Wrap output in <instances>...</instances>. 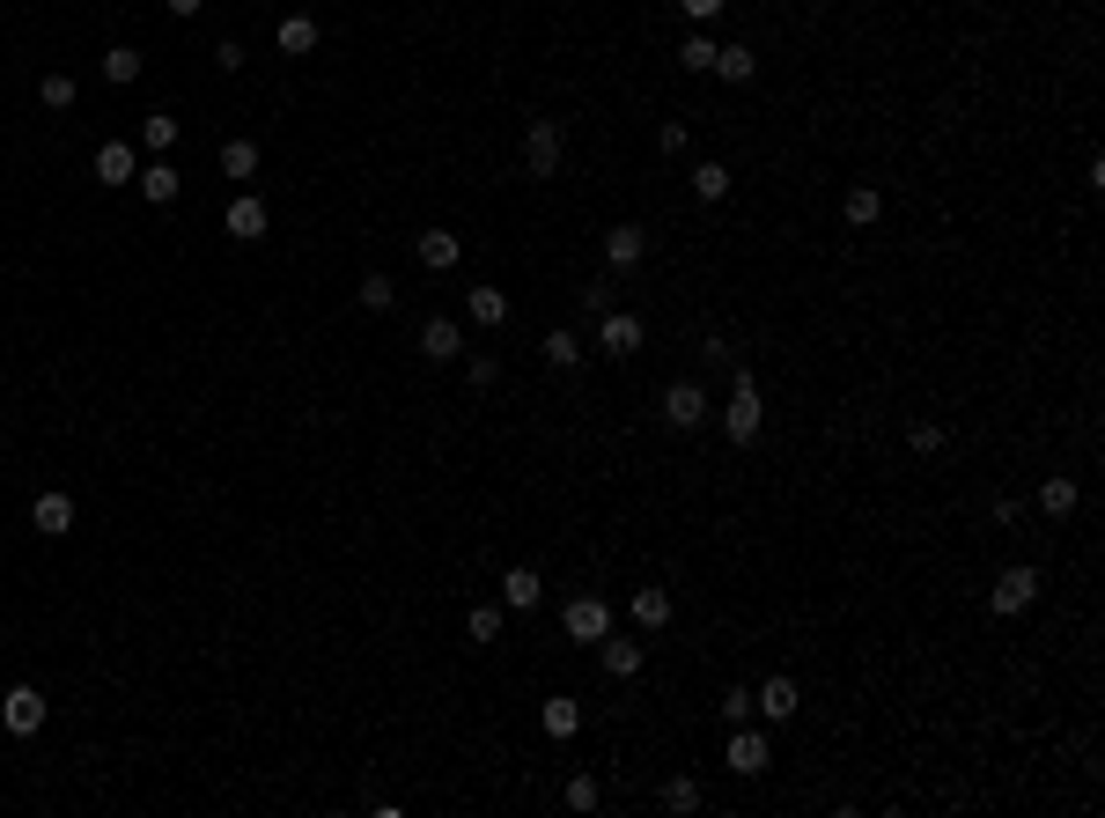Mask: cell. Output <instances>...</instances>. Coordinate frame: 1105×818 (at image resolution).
I'll return each instance as SVG.
<instances>
[{"mask_svg":"<svg viewBox=\"0 0 1105 818\" xmlns=\"http://www.w3.org/2000/svg\"><path fill=\"white\" fill-rule=\"evenodd\" d=\"M722 435H730L737 450H752L766 435V398H760V376L744 369V362H730V406H722Z\"/></svg>","mask_w":1105,"mask_h":818,"instance_id":"6da1fadb","label":"cell"},{"mask_svg":"<svg viewBox=\"0 0 1105 818\" xmlns=\"http://www.w3.org/2000/svg\"><path fill=\"white\" fill-rule=\"evenodd\" d=\"M656 413H663V428L693 435V428L708 421V384H700V376H678V384L663 391V406H656Z\"/></svg>","mask_w":1105,"mask_h":818,"instance_id":"7a4b0ae2","label":"cell"},{"mask_svg":"<svg viewBox=\"0 0 1105 818\" xmlns=\"http://www.w3.org/2000/svg\"><path fill=\"white\" fill-rule=\"evenodd\" d=\"M561 155H567L561 119H531V125H523V170H531V177H553V170H561Z\"/></svg>","mask_w":1105,"mask_h":818,"instance_id":"3957f363","label":"cell"},{"mask_svg":"<svg viewBox=\"0 0 1105 818\" xmlns=\"http://www.w3.org/2000/svg\"><path fill=\"white\" fill-rule=\"evenodd\" d=\"M1031 597H1039V568H1025V561H1017V568L995 575V590H987V612H995V620H1017V612H1031Z\"/></svg>","mask_w":1105,"mask_h":818,"instance_id":"277c9868","label":"cell"},{"mask_svg":"<svg viewBox=\"0 0 1105 818\" xmlns=\"http://www.w3.org/2000/svg\"><path fill=\"white\" fill-rule=\"evenodd\" d=\"M561 634L567 642H605V634H612V605H605V597H567Z\"/></svg>","mask_w":1105,"mask_h":818,"instance_id":"5b68a950","label":"cell"},{"mask_svg":"<svg viewBox=\"0 0 1105 818\" xmlns=\"http://www.w3.org/2000/svg\"><path fill=\"white\" fill-rule=\"evenodd\" d=\"M0 730H8V738H37V730H45V694H37V686H8V694H0Z\"/></svg>","mask_w":1105,"mask_h":818,"instance_id":"8992f818","label":"cell"},{"mask_svg":"<svg viewBox=\"0 0 1105 818\" xmlns=\"http://www.w3.org/2000/svg\"><path fill=\"white\" fill-rule=\"evenodd\" d=\"M722 767H730V774H766V767H774V744H766V730L737 722L730 744H722Z\"/></svg>","mask_w":1105,"mask_h":818,"instance_id":"52a82bcc","label":"cell"},{"mask_svg":"<svg viewBox=\"0 0 1105 818\" xmlns=\"http://www.w3.org/2000/svg\"><path fill=\"white\" fill-rule=\"evenodd\" d=\"M641 258H649V229H641V222H612V229H605V266H612V273H634Z\"/></svg>","mask_w":1105,"mask_h":818,"instance_id":"ba28073f","label":"cell"},{"mask_svg":"<svg viewBox=\"0 0 1105 818\" xmlns=\"http://www.w3.org/2000/svg\"><path fill=\"white\" fill-rule=\"evenodd\" d=\"M221 229H229L236 244H258V236H266V229H273L266 199H258V192H236V199H229V214H221Z\"/></svg>","mask_w":1105,"mask_h":818,"instance_id":"9c48e42d","label":"cell"},{"mask_svg":"<svg viewBox=\"0 0 1105 818\" xmlns=\"http://www.w3.org/2000/svg\"><path fill=\"white\" fill-rule=\"evenodd\" d=\"M641 340H649V324H641L634 310H605V318H597V354H634Z\"/></svg>","mask_w":1105,"mask_h":818,"instance_id":"30bf717a","label":"cell"},{"mask_svg":"<svg viewBox=\"0 0 1105 818\" xmlns=\"http://www.w3.org/2000/svg\"><path fill=\"white\" fill-rule=\"evenodd\" d=\"M89 170H97V185H133V177H141V155H133V141H103V148L89 155Z\"/></svg>","mask_w":1105,"mask_h":818,"instance_id":"8fae6325","label":"cell"},{"mask_svg":"<svg viewBox=\"0 0 1105 818\" xmlns=\"http://www.w3.org/2000/svg\"><path fill=\"white\" fill-rule=\"evenodd\" d=\"M465 354V324L457 318H428L420 324V362H457Z\"/></svg>","mask_w":1105,"mask_h":818,"instance_id":"7c38bea8","label":"cell"},{"mask_svg":"<svg viewBox=\"0 0 1105 818\" xmlns=\"http://www.w3.org/2000/svg\"><path fill=\"white\" fill-rule=\"evenodd\" d=\"M597 664L612 671V678H634V671L649 664V649H641L634 634H605V642H597Z\"/></svg>","mask_w":1105,"mask_h":818,"instance_id":"4fadbf2b","label":"cell"},{"mask_svg":"<svg viewBox=\"0 0 1105 818\" xmlns=\"http://www.w3.org/2000/svg\"><path fill=\"white\" fill-rule=\"evenodd\" d=\"M30 523H37L45 539H67V531H74V501L59 495V487H45V495L30 501Z\"/></svg>","mask_w":1105,"mask_h":818,"instance_id":"5bb4252c","label":"cell"},{"mask_svg":"<svg viewBox=\"0 0 1105 818\" xmlns=\"http://www.w3.org/2000/svg\"><path fill=\"white\" fill-rule=\"evenodd\" d=\"M318 37H324L318 15H280V30H273V45L288 52V59H310V52H318Z\"/></svg>","mask_w":1105,"mask_h":818,"instance_id":"9a60e30c","label":"cell"},{"mask_svg":"<svg viewBox=\"0 0 1105 818\" xmlns=\"http://www.w3.org/2000/svg\"><path fill=\"white\" fill-rule=\"evenodd\" d=\"M715 81H730V89H744V81L760 75V52L752 45H715V67H708Z\"/></svg>","mask_w":1105,"mask_h":818,"instance_id":"2e32d148","label":"cell"},{"mask_svg":"<svg viewBox=\"0 0 1105 818\" xmlns=\"http://www.w3.org/2000/svg\"><path fill=\"white\" fill-rule=\"evenodd\" d=\"M752 708H760L766 722H788V716H796V678H782V671H774L766 686H752Z\"/></svg>","mask_w":1105,"mask_h":818,"instance_id":"e0dca14e","label":"cell"},{"mask_svg":"<svg viewBox=\"0 0 1105 818\" xmlns=\"http://www.w3.org/2000/svg\"><path fill=\"white\" fill-rule=\"evenodd\" d=\"M539 597H545L539 568H509L501 575V605H509V612H539Z\"/></svg>","mask_w":1105,"mask_h":818,"instance_id":"ac0fdd59","label":"cell"},{"mask_svg":"<svg viewBox=\"0 0 1105 818\" xmlns=\"http://www.w3.org/2000/svg\"><path fill=\"white\" fill-rule=\"evenodd\" d=\"M627 620H634L641 634L671 627V590H634V597H627Z\"/></svg>","mask_w":1105,"mask_h":818,"instance_id":"d6986e66","label":"cell"},{"mask_svg":"<svg viewBox=\"0 0 1105 818\" xmlns=\"http://www.w3.org/2000/svg\"><path fill=\"white\" fill-rule=\"evenodd\" d=\"M539 354H545V369H575V362H583V332H575V324H553L539 340Z\"/></svg>","mask_w":1105,"mask_h":818,"instance_id":"ffe728a7","label":"cell"},{"mask_svg":"<svg viewBox=\"0 0 1105 818\" xmlns=\"http://www.w3.org/2000/svg\"><path fill=\"white\" fill-rule=\"evenodd\" d=\"M413 251H420V266H428V273H450V266H457V236H450V229H420Z\"/></svg>","mask_w":1105,"mask_h":818,"instance_id":"44dd1931","label":"cell"},{"mask_svg":"<svg viewBox=\"0 0 1105 818\" xmlns=\"http://www.w3.org/2000/svg\"><path fill=\"white\" fill-rule=\"evenodd\" d=\"M1076 501H1083V487H1076V479H1069V472H1054V479L1039 487V509H1047V517H1054V523H1069V517H1076Z\"/></svg>","mask_w":1105,"mask_h":818,"instance_id":"7402d4cb","label":"cell"},{"mask_svg":"<svg viewBox=\"0 0 1105 818\" xmlns=\"http://www.w3.org/2000/svg\"><path fill=\"white\" fill-rule=\"evenodd\" d=\"M539 722H545V738H575V730H583V700H575V694H553V700L539 708Z\"/></svg>","mask_w":1105,"mask_h":818,"instance_id":"603a6c76","label":"cell"},{"mask_svg":"<svg viewBox=\"0 0 1105 818\" xmlns=\"http://www.w3.org/2000/svg\"><path fill=\"white\" fill-rule=\"evenodd\" d=\"M656 804H663L671 818H693L700 804H708V796H700V782H693V774H671V782L656 789Z\"/></svg>","mask_w":1105,"mask_h":818,"instance_id":"cb8c5ba5","label":"cell"},{"mask_svg":"<svg viewBox=\"0 0 1105 818\" xmlns=\"http://www.w3.org/2000/svg\"><path fill=\"white\" fill-rule=\"evenodd\" d=\"M686 185H693V199H700V207H715V199H730V163H715V155H708V163H693Z\"/></svg>","mask_w":1105,"mask_h":818,"instance_id":"d4e9b609","label":"cell"},{"mask_svg":"<svg viewBox=\"0 0 1105 818\" xmlns=\"http://www.w3.org/2000/svg\"><path fill=\"white\" fill-rule=\"evenodd\" d=\"M133 185H141V199H155V207H170V199H177V163H163V155H155V163H147V170L133 177Z\"/></svg>","mask_w":1105,"mask_h":818,"instance_id":"484cf974","label":"cell"},{"mask_svg":"<svg viewBox=\"0 0 1105 818\" xmlns=\"http://www.w3.org/2000/svg\"><path fill=\"white\" fill-rule=\"evenodd\" d=\"M840 214H848V222H855V229L884 222V192H877V185H855V192L840 199Z\"/></svg>","mask_w":1105,"mask_h":818,"instance_id":"4316f807","label":"cell"},{"mask_svg":"<svg viewBox=\"0 0 1105 818\" xmlns=\"http://www.w3.org/2000/svg\"><path fill=\"white\" fill-rule=\"evenodd\" d=\"M501 620H509V605H472V612H465V634L487 649V642H501Z\"/></svg>","mask_w":1105,"mask_h":818,"instance_id":"83f0119b","label":"cell"},{"mask_svg":"<svg viewBox=\"0 0 1105 818\" xmlns=\"http://www.w3.org/2000/svg\"><path fill=\"white\" fill-rule=\"evenodd\" d=\"M141 67H147V59H141L133 45H111V52H103V81H111V89H125V81H141Z\"/></svg>","mask_w":1105,"mask_h":818,"instance_id":"f1b7e54d","label":"cell"},{"mask_svg":"<svg viewBox=\"0 0 1105 818\" xmlns=\"http://www.w3.org/2000/svg\"><path fill=\"white\" fill-rule=\"evenodd\" d=\"M221 177H258V141H221Z\"/></svg>","mask_w":1105,"mask_h":818,"instance_id":"f546056e","label":"cell"},{"mask_svg":"<svg viewBox=\"0 0 1105 818\" xmlns=\"http://www.w3.org/2000/svg\"><path fill=\"white\" fill-rule=\"evenodd\" d=\"M141 148L147 155H170L177 148V119H170V111H147V119H141Z\"/></svg>","mask_w":1105,"mask_h":818,"instance_id":"4dcf8cb0","label":"cell"},{"mask_svg":"<svg viewBox=\"0 0 1105 818\" xmlns=\"http://www.w3.org/2000/svg\"><path fill=\"white\" fill-rule=\"evenodd\" d=\"M354 302H362V310H391V302H398L391 273H362V288H354Z\"/></svg>","mask_w":1105,"mask_h":818,"instance_id":"1f68e13d","label":"cell"},{"mask_svg":"<svg viewBox=\"0 0 1105 818\" xmlns=\"http://www.w3.org/2000/svg\"><path fill=\"white\" fill-rule=\"evenodd\" d=\"M678 67H686V75H708V67H715V37H708V30H693L686 45H678Z\"/></svg>","mask_w":1105,"mask_h":818,"instance_id":"d6a6232c","label":"cell"},{"mask_svg":"<svg viewBox=\"0 0 1105 818\" xmlns=\"http://www.w3.org/2000/svg\"><path fill=\"white\" fill-rule=\"evenodd\" d=\"M501 318H509V296H501V288H472V324H487V332H494Z\"/></svg>","mask_w":1105,"mask_h":818,"instance_id":"836d02e7","label":"cell"},{"mask_svg":"<svg viewBox=\"0 0 1105 818\" xmlns=\"http://www.w3.org/2000/svg\"><path fill=\"white\" fill-rule=\"evenodd\" d=\"M37 97H45V111H74L81 81H74V75H45V81H37Z\"/></svg>","mask_w":1105,"mask_h":818,"instance_id":"e575fe53","label":"cell"},{"mask_svg":"<svg viewBox=\"0 0 1105 818\" xmlns=\"http://www.w3.org/2000/svg\"><path fill=\"white\" fill-rule=\"evenodd\" d=\"M907 443H914V457H936V450L951 443V428H943V421H914V428H907Z\"/></svg>","mask_w":1105,"mask_h":818,"instance_id":"d590c367","label":"cell"},{"mask_svg":"<svg viewBox=\"0 0 1105 818\" xmlns=\"http://www.w3.org/2000/svg\"><path fill=\"white\" fill-rule=\"evenodd\" d=\"M561 804H567V811H597V774H567Z\"/></svg>","mask_w":1105,"mask_h":818,"instance_id":"8d00e7d4","label":"cell"},{"mask_svg":"<svg viewBox=\"0 0 1105 818\" xmlns=\"http://www.w3.org/2000/svg\"><path fill=\"white\" fill-rule=\"evenodd\" d=\"M583 310H589V318L619 310V280H589V288H583Z\"/></svg>","mask_w":1105,"mask_h":818,"instance_id":"74e56055","label":"cell"},{"mask_svg":"<svg viewBox=\"0 0 1105 818\" xmlns=\"http://www.w3.org/2000/svg\"><path fill=\"white\" fill-rule=\"evenodd\" d=\"M752 716H760V708H752V686H730V694H722V722L737 730V722H752Z\"/></svg>","mask_w":1105,"mask_h":818,"instance_id":"f35d334b","label":"cell"},{"mask_svg":"<svg viewBox=\"0 0 1105 818\" xmlns=\"http://www.w3.org/2000/svg\"><path fill=\"white\" fill-rule=\"evenodd\" d=\"M656 148H663V155H686V148H693V133H686L678 119H663V125H656Z\"/></svg>","mask_w":1105,"mask_h":818,"instance_id":"ab89813d","label":"cell"},{"mask_svg":"<svg viewBox=\"0 0 1105 818\" xmlns=\"http://www.w3.org/2000/svg\"><path fill=\"white\" fill-rule=\"evenodd\" d=\"M678 8H686V23H700V30H708L715 15H722V8H730V0H678Z\"/></svg>","mask_w":1105,"mask_h":818,"instance_id":"60d3db41","label":"cell"},{"mask_svg":"<svg viewBox=\"0 0 1105 818\" xmlns=\"http://www.w3.org/2000/svg\"><path fill=\"white\" fill-rule=\"evenodd\" d=\"M214 67H221V75H236V67H244V45H236V37H221V45H214Z\"/></svg>","mask_w":1105,"mask_h":818,"instance_id":"b9f144b4","label":"cell"},{"mask_svg":"<svg viewBox=\"0 0 1105 818\" xmlns=\"http://www.w3.org/2000/svg\"><path fill=\"white\" fill-rule=\"evenodd\" d=\"M494 376H501V362H494V354H472V391H487Z\"/></svg>","mask_w":1105,"mask_h":818,"instance_id":"7bdbcfd3","label":"cell"},{"mask_svg":"<svg viewBox=\"0 0 1105 818\" xmlns=\"http://www.w3.org/2000/svg\"><path fill=\"white\" fill-rule=\"evenodd\" d=\"M199 8H207V0H170V15H199Z\"/></svg>","mask_w":1105,"mask_h":818,"instance_id":"ee69618b","label":"cell"}]
</instances>
